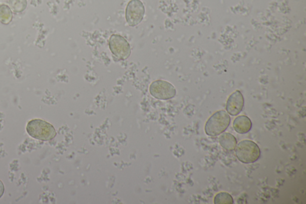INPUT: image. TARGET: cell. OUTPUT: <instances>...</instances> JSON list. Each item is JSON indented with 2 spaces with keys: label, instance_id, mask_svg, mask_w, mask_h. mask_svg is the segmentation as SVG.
<instances>
[{
  "label": "cell",
  "instance_id": "obj_1",
  "mask_svg": "<svg viewBox=\"0 0 306 204\" xmlns=\"http://www.w3.org/2000/svg\"><path fill=\"white\" fill-rule=\"evenodd\" d=\"M229 114L224 110L216 111L209 117L205 126L206 134L215 137L225 132L230 124Z\"/></svg>",
  "mask_w": 306,
  "mask_h": 204
},
{
  "label": "cell",
  "instance_id": "obj_2",
  "mask_svg": "<svg viewBox=\"0 0 306 204\" xmlns=\"http://www.w3.org/2000/svg\"><path fill=\"white\" fill-rule=\"evenodd\" d=\"M27 131L31 137L42 141L51 140L57 135L54 126L41 119L31 120L27 126Z\"/></svg>",
  "mask_w": 306,
  "mask_h": 204
},
{
  "label": "cell",
  "instance_id": "obj_3",
  "mask_svg": "<svg viewBox=\"0 0 306 204\" xmlns=\"http://www.w3.org/2000/svg\"><path fill=\"white\" fill-rule=\"evenodd\" d=\"M236 147L237 159L243 163H254L260 157V148L255 142L251 140L241 141Z\"/></svg>",
  "mask_w": 306,
  "mask_h": 204
},
{
  "label": "cell",
  "instance_id": "obj_4",
  "mask_svg": "<svg viewBox=\"0 0 306 204\" xmlns=\"http://www.w3.org/2000/svg\"><path fill=\"white\" fill-rule=\"evenodd\" d=\"M145 14V8L140 0H131L126 9V20L129 26L135 27L143 21Z\"/></svg>",
  "mask_w": 306,
  "mask_h": 204
},
{
  "label": "cell",
  "instance_id": "obj_5",
  "mask_svg": "<svg viewBox=\"0 0 306 204\" xmlns=\"http://www.w3.org/2000/svg\"><path fill=\"white\" fill-rule=\"evenodd\" d=\"M109 46L111 52L119 60H126L131 54V46L124 37L121 36H111Z\"/></svg>",
  "mask_w": 306,
  "mask_h": 204
},
{
  "label": "cell",
  "instance_id": "obj_6",
  "mask_svg": "<svg viewBox=\"0 0 306 204\" xmlns=\"http://www.w3.org/2000/svg\"><path fill=\"white\" fill-rule=\"evenodd\" d=\"M150 92L151 95L159 100H167L174 98L176 95V89L171 83L157 80L151 85Z\"/></svg>",
  "mask_w": 306,
  "mask_h": 204
},
{
  "label": "cell",
  "instance_id": "obj_7",
  "mask_svg": "<svg viewBox=\"0 0 306 204\" xmlns=\"http://www.w3.org/2000/svg\"><path fill=\"white\" fill-rule=\"evenodd\" d=\"M244 106L243 96L239 91H236L228 98L226 104L227 112L231 116L238 115Z\"/></svg>",
  "mask_w": 306,
  "mask_h": 204
},
{
  "label": "cell",
  "instance_id": "obj_8",
  "mask_svg": "<svg viewBox=\"0 0 306 204\" xmlns=\"http://www.w3.org/2000/svg\"><path fill=\"white\" fill-rule=\"evenodd\" d=\"M235 131L240 134H245L252 128V122L248 117L240 116L234 119L233 123Z\"/></svg>",
  "mask_w": 306,
  "mask_h": 204
},
{
  "label": "cell",
  "instance_id": "obj_9",
  "mask_svg": "<svg viewBox=\"0 0 306 204\" xmlns=\"http://www.w3.org/2000/svg\"><path fill=\"white\" fill-rule=\"evenodd\" d=\"M219 144L225 150L232 151L236 148L237 145L236 138L230 133L225 132L219 137Z\"/></svg>",
  "mask_w": 306,
  "mask_h": 204
},
{
  "label": "cell",
  "instance_id": "obj_10",
  "mask_svg": "<svg viewBox=\"0 0 306 204\" xmlns=\"http://www.w3.org/2000/svg\"><path fill=\"white\" fill-rule=\"evenodd\" d=\"M12 18L13 14L10 7L5 5H0V21L7 25L11 23Z\"/></svg>",
  "mask_w": 306,
  "mask_h": 204
},
{
  "label": "cell",
  "instance_id": "obj_11",
  "mask_svg": "<svg viewBox=\"0 0 306 204\" xmlns=\"http://www.w3.org/2000/svg\"><path fill=\"white\" fill-rule=\"evenodd\" d=\"M234 200L230 193L220 192L216 194L214 197V203L216 204H233Z\"/></svg>",
  "mask_w": 306,
  "mask_h": 204
},
{
  "label": "cell",
  "instance_id": "obj_12",
  "mask_svg": "<svg viewBox=\"0 0 306 204\" xmlns=\"http://www.w3.org/2000/svg\"><path fill=\"white\" fill-rule=\"evenodd\" d=\"M10 8L17 13H21L26 10L27 6V0H8Z\"/></svg>",
  "mask_w": 306,
  "mask_h": 204
},
{
  "label": "cell",
  "instance_id": "obj_13",
  "mask_svg": "<svg viewBox=\"0 0 306 204\" xmlns=\"http://www.w3.org/2000/svg\"><path fill=\"white\" fill-rule=\"evenodd\" d=\"M5 192V185L3 184V182L0 180V197H2L3 194Z\"/></svg>",
  "mask_w": 306,
  "mask_h": 204
}]
</instances>
